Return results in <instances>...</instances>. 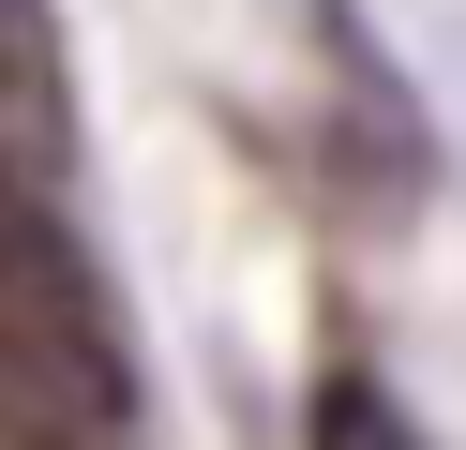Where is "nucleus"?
I'll return each mask as SVG.
<instances>
[{
  "mask_svg": "<svg viewBox=\"0 0 466 450\" xmlns=\"http://www.w3.org/2000/svg\"><path fill=\"white\" fill-rule=\"evenodd\" d=\"M121 390L136 375L106 330V285L46 225V195H0V420L31 450H91V435H121Z\"/></svg>",
  "mask_w": 466,
  "mask_h": 450,
  "instance_id": "f257e3e1",
  "label": "nucleus"
},
{
  "mask_svg": "<svg viewBox=\"0 0 466 450\" xmlns=\"http://www.w3.org/2000/svg\"><path fill=\"white\" fill-rule=\"evenodd\" d=\"M316 450H421V435H406V405L376 375H331L316 390Z\"/></svg>",
  "mask_w": 466,
  "mask_h": 450,
  "instance_id": "f03ea898",
  "label": "nucleus"
},
{
  "mask_svg": "<svg viewBox=\"0 0 466 450\" xmlns=\"http://www.w3.org/2000/svg\"><path fill=\"white\" fill-rule=\"evenodd\" d=\"M91 450H106V435H91Z\"/></svg>",
  "mask_w": 466,
  "mask_h": 450,
  "instance_id": "7ed1b4c3",
  "label": "nucleus"
}]
</instances>
